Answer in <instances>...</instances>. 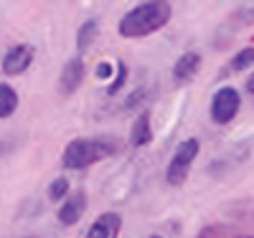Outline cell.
I'll return each instance as SVG.
<instances>
[{
	"label": "cell",
	"instance_id": "cell-3",
	"mask_svg": "<svg viewBox=\"0 0 254 238\" xmlns=\"http://www.w3.org/2000/svg\"><path fill=\"white\" fill-rule=\"evenodd\" d=\"M198 140H183L178 147H176V152H173V157H171V162H168V167H165V183L168 185H173V188H178V185H183L186 183V178H188V170H190V165H193V160H196V155H198Z\"/></svg>",
	"mask_w": 254,
	"mask_h": 238
},
{
	"label": "cell",
	"instance_id": "cell-13",
	"mask_svg": "<svg viewBox=\"0 0 254 238\" xmlns=\"http://www.w3.org/2000/svg\"><path fill=\"white\" fill-rule=\"evenodd\" d=\"M69 178L66 175H59V178H54L51 180V185H49V200H54V203H59V200H66L69 198Z\"/></svg>",
	"mask_w": 254,
	"mask_h": 238
},
{
	"label": "cell",
	"instance_id": "cell-15",
	"mask_svg": "<svg viewBox=\"0 0 254 238\" xmlns=\"http://www.w3.org/2000/svg\"><path fill=\"white\" fill-rule=\"evenodd\" d=\"M125 81H127V69H125V63H117V74H115V81L107 86V94H110V96L117 94L122 86H125Z\"/></svg>",
	"mask_w": 254,
	"mask_h": 238
},
{
	"label": "cell",
	"instance_id": "cell-9",
	"mask_svg": "<svg viewBox=\"0 0 254 238\" xmlns=\"http://www.w3.org/2000/svg\"><path fill=\"white\" fill-rule=\"evenodd\" d=\"M198 66H201V53H198V51H186V53L173 63V79H176V84L190 81V79L196 76Z\"/></svg>",
	"mask_w": 254,
	"mask_h": 238
},
{
	"label": "cell",
	"instance_id": "cell-4",
	"mask_svg": "<svg viewBox=\"0 0 254 238\" xmlns=\"http://www.w3.org/2000/svg\"><path fill=\"white\" fill-rule=\"evenodd\" d=\"M239 106H242V94L234 86H224L211 99V119L216 124H229L239 114Z\"/></svg>",
	"mask_w": 254,
	"mask_h": 238
},
{
	"label": "cell",
	"instance_id": "cell-14",
	"mask_svg": "<svg viewBox=\"0 0 254 238\" xmlns=\"http://www.w3.org/2000/svg\"><path fill=\"white\" fill-rule=\"evenodd\" d=\"M254 63V46H249V48H244V51H239L234 58H231V63H229V71L234 74V71H244V69H249Z\"/></svg>",
	"mask_w": 254,
	"mask_h": 238
},
{
	"label": "cell",
	"instance_id": "cell-8",
	"mask_svg": "<svg viewBox=\"0 0 254 238\" xmlns=\"http://www.w3.org/2000/svg\"><path fill=\"white\" fill-rule=\"evenodd\" d=\"M122 231V215L110 210V213H102L99 218H94V223L87 231V238H117Z\"/></svg>",
	"mask_w": 254,
	"mask_h": 238
},
{
	"label": "cell",
	"instance_id": "cell-11",
	"mask_svg": "<svg viewBox=\"0 0 254 238\" xmlns=\"http://www.w3.org/2000/svg\"><path fill=\"white\" fill-rule=\"evenodd\" d=\"M99 28V23L94 18H89V20H84V23L79 26V31H76V51H79V56L81 53H87L89 48H92V43H94V38H97V31Z\"/></svg>",
	"mask_w": 254,
	"mask_h": 238
},
{
	"label": "cell",
	"instance_id": "cell-2",
	"mask_svg": "<svg viewBox=\"0 0 254 238\" xmlns=\"http://www.w3.org/2000/svg\"><path fill=\"white\" fill-rule=\"evenodd\" d=\"M120 149L112 137H76L64 147L61 165L66 170H87L104 157H112Z\"/></svg>",
	"mask_w": 254,
	"mask_h": 238
},
{
	"label": "cell",
	"instance_id": "cell-1",
	"mask_svg": "<svg viewBox=\"0 0 254 238\" xmlns=\"http://www.w3.org/2000/svg\"><path fill=\"white\" fill-rule=\"evenodd\" d=\"M173 15V5L171 3H163V0H147V3L135 5L132 10H127L120 23L117 31L125 38H145V36H153L158 31H163L168 26V20Z\"/></svg>",
	"mask_w": 254,
	"mask_h": 238
},
{
	"label": "cell",
	"instance_id": "cell-17",
	"mask_svg": "<svg viewBox=\"0 0 254 238\" xmlns=\"http://www.w3.org/2000/svg\"><path fill=\"white\" fill-rule=\"evenodd\" d=\"M247 92L249 94H254V71L249 74V79H247Z\"/></svg>",
	"mask_w": 254,
	"mask_h": 238
},
{
	"label": "cell",
	"instance_id": "cell-19",
	"mask_svg": "<svg viewBox=\"0 0 254 238\" xmlns=\"http://www.w3.org/2000/svg\"><path fill=\"white\" fill-rule=\"evenodd\" d=\"M150 238H163V236H150Z\"/></svg>",
	"mask_w": 254,
	"mask_h": 238
},
{
	"label": "cell",
	"instance_id": "cell-12",
	"mask_svg": "<svg viewBox=\"0 0 254 238\" xmlns=\"http://www.w3.org/2000/svg\"><path fill=\"white\" fill-rule=\"evenodd\" d=\"M18 92L10 84H0V119L13 117V112L18 109Z\"/></svg>",
	"mask_w": 254,
	"mask_h": 238
},
{
	"label": "cell",
	"instance_id": "cell-7",
	"mask_svg": "<svg viewBox=\"0 0 254 238\" xmlns=\"http://www.w3.org/2000/svg\"><path fill=\"white\" fill-rule=\"evenodd\" d=\"M87 192H74V195H69L66 200L61 203V208H59V213H56V218H59V223L61 226H74V223H79L81 221V215H84V210H87Z\"/></svg>",
	"mask_w": 254,
	"mask_h": 238
},
{
	"label": "cell",
	"instance_id": "cell-18",
	"mask_svg": "<svg viewBox=\"0 0 254 238\" xmlns=\"http://www.w3.org/2000/svg\"><path fill=\"white\" fill-rule=\"evenodd\" d=\"M237 238H252V236H237Z\"/></svg>",
	"mask_w": 254,
	"mask_h": 238
},
{
	"label": "cell",
	"instance_id": "cell-5",
	"mask_svg": "<svg viewBox=\"0 0 254 238\" xmlns=\"http://www.w3.org/2000/svg\"><path fill=\"white\" fill-rule=\"evenodd\" d=\"M33 56H36V48L31 46V43H18V46L5 51V56H3V71L8 76H20L23 71H28V66L33 63Z\"/></svg>",
	"mask_w": 254,
	"mask_h": 238
},
{
	"label": "cell",
	"instance_id": "cell-6",
	"mask_svg": "<svg viewBox=\"0 0 254 238\" xmlns=\"http://www.w3.org/2000/svg\"><path fill=\"white\" fill-rule=\"evenodd\" d=\"M84 71H87V66H84L81 56L69 58L66 63H64L61 76H59V92L61 94H74L81 86V81H84Z\"/></svg>",
	"mask_w": 254,
	"mask_h": 238
},
{
	"label": "cell",
	"instance_id": "cell-16",
	"mask_svg": "<svg viewBox=\"0 0 254 238\" xmlns=\"http://www.w3.org/2000/svg\"><path fill=\"white\" fill-rule=\"evenodd\" d=\"M97 76H99V79H107V76H110V63H107V61L97 66Z\"/></svg>",
	"mask_w": 254,
	"mask_h": 238
},
{
	"label": "cell",
	"instance_id": "cell-10",
	"mask_svg": "<svg viewBox=\"0 0 254 238\" xmlns=\"http://www.w3.org/2000/svg\"><path fill=\"white\" fill-rule=\"evenodd\" d=\"M150 142H153V122H150V114L140 112L137 119L130 127V144L132 147H145V144H150Z\"/></svg>",
	"mask_w": 254,
	"mask_h": 238
}]
</instances>
